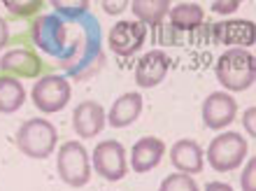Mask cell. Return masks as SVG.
<instances>
[{
	"mask_svg": "<svg viewBox=\"0 0 256 191\" xmlns=\"http://www.w3.org/2000/svg\"><path fill=\"white\" fill-rule=\"evenodd\" d=\"M216 82L228 91H247L256 80V58L247 49H226L214 66Z\"/></svg>",
	"mask_w": 256,
	"mask_h": 191,
	"instance_id": "cell-1",
	"label": "cell"
},
{
	"mask_svg": "<svg viewBox=\"0 0 256 191\" xmlns=\"http://www.w3.org/2000/svg\"><path fill=\"white\" fill-rule=\"evenodd\" d=\"M58 130L47 119H28L16 130V147L28 158H47L54 154Z\"/></svg>",
	"mask_w": 256,
	"mask_h": 191,
	"instance_id": "cell-2",
	"label": "cell"
},
{
	"mask_svg": "<svg viewBox=\"0 0 256 191\" xmlns=\"http://www.w3.org/2000/svg\"><path fill=\"white\" fill-rule=\"evenodd\" d=\"M247 150H250V144L242 138V133L226 130V133H219L216 138H212L205 156H208V164L212 166V170L230 172L242 166V161L247 158Z\"/></svg>",
	"mask_w": 256,
	"mask_h": 191,
	"instance_id": "cell-3",
	"label": "cell"
},
{
	"mask_svg": "<svg viewBox=\"0 0 256 191\" xmlns=\"http://www.w3.org/2000/svg\"><path fill=\"white\" fill-rule=\"evenodd\" d=\"M56 172L68 186H86L91 182V158L82 142H63L56 154Z\"/></svg>",
	"mask_w": 256,
	"mask_h": 191,
	"instance_id": "cell-4",
	"label": "cell"
},
{
	"mask_svg": "<svg viewBox=\"0 0 256 191\" xmlns=\"http://www.w3.org/2000/svg\"><path fill=\"white\" fill-rule=\"evenodd\" d=\"M70 82L61 75H47L38 80L30 91V98H33V105L44 114H54V112H61L70 102Z\"/></svg>",
	"mask_w": 256,
	"mask_h": 191,
	"instance_id": "cell-5",
	"label": "cell"
},
{
	"mask_svg": "<svg viewBox=\"0 0 256 191\" xmlns=\"http://www.w3.org/2000/svg\"><path fill=\"white\" fill-rule=\"evenodd\" d=\"M94 170L108 182H119L128 172L126 150L119 140H102L94 150Z\"/></svg>",
	"mask_w": 256,
	"mask_h": 191,
	"instance_id": "cell-6",
	"label": "cell"
},
{
	"mask_svg": "<svg viewBox=\"0 0 256 191\" xmlns=\"http://www.w3.org/2000/svg\"><path fill=\"white\" fill-rule=\"evenodd\" d=\"M238 102L226 91H214L202 102V124L212 130H222L236 122Z\"/></svg>",
	"mask_w": 256,
	"mask_h": 191,
	"instance_id": "cell-7",
	"label": "cell"
},
{
	"mask_svg": "<svg viewBox=\"0 0 256 191\" xmlns=\"http://www.w3.org/2000/svg\"><path fill=\"white\" fill-rule=\"evenodd\" d=\"M147 28L138 21H119L108 35V44L116 56H130L144 44Z\"/></svg>",
	"mask_w": 256,
	"mask_h": 191,
	"instance_id": "cell-8",
	"label": "cell"
},
{
	"mask_svg": "<svg viewBox=\"0 0 256 191\" xmlns=\"http://www.w3.org/2000/svg\"><path fill=\"white\" fill-rule=\"evenodd\" d=\"M170 58L163 49H152L135 66V84L140 89H154L168 77Z\"/></svg>",
	"mask_w": 256,
	"mask_h": 191,
	"instance_id": "cell-9",
	"label": "cell"
},
{
	"mask_svg": "<svg viewBox=\"0 0 256 191\" xmlns=\"http://www.w3.org/2000/svg\"><path fill=\"white\" fill-rule=\"evenodd\" d=\"M105 124H108V112L96 100H82L72 112V130L77 133V138L84 140L96 138L105 128Z\"/></svg>",
	"mask_w": 256,
	"mask_h": 191,
	"instance_id": "cell-10",
	"label": "cell"
},
{
	"mask_svg": "<svg viewBox=\"0 0 256 191\" xmlns=\"http://www.w3.org/2000/svg\"><path fill=\"white\" fill-rule=\"evenodd\" d=\"M163 156H166V142L161 138L154 136L140 138L133 144V150H130V168L138 175H144V172L154 170L156 166L163 161Z\"/></svg>",
	"mask_w": 256,
	"mask_h": 191,
	"instance_id": "cell-11",
	"label": "cell"
},
{
	"mask_svg": "<svg viewBox=\"0 0 256 191\" xmlns=\"http://www.w3.org/2000/svg\"><path fill=\"white\" fill-rule=\"evenodd\" d=\"M212 40L216 44H233V49H247L254 44V24L247 19H230L214 24Z\"/></svg>",
	"mask_w": 256,
	"mask_h": 191,
	"instance_id": "cell-12",
	"label": "cell"
},
{
	"mask_svg": "<svg viewBox=\"0 0 256 191\" xmlns=\"http://www.w3.org/2000/svg\"><path fill=\"white\" fill-rule=\"evenodd\" d=\"M170 164L175 166L177 172H184V175H200L202 168H205L202 147L196 142V140H189V138L177 140V142L170 147Z\"/></svg>",
	"mask_w": 256,
	"mask_h": 191,
	"instance_id": "cell-13",
	"label": "cell"
},
{
	"mask_svg": "<svg viewBox=\"0 0 256 191\" xmlns=\"http://www.w3.org/2000/svg\"><path fill=\"white\" fill-rule=\"evenodd\" d=\"M35 42L40 44L47 54H61L66 44V26L58 16H42L33 26Z\"/></svg>",
	"mask_w": 256,
	"mask_h": 191,
	"instance_id": "cell-14",
	"label": "cell"
},
{
	"mask_svg": "<svg viewBox=\"0 0 256 191\" xmlns=\"http://www.w3.org/2000/svg\"><path fill=\"white\" fill-rule=\"evenodd\" d=\"M0 68L14 75L16 80H33V77L40 75L42 70V61L33 52L28 49H14V52H7L2 58H0Z\"/></svg>",
	"mask_w": 256,
	"mask_h": 191,
	"instance_id": "cell-15",
	"label": "cell"
},
{
	"mask_svg": "<svg viewBox=\"0 0 256 191\" xmlns=\"http://www.w3.org/2000/svg\"><path fill=\"white\" fill-rule=\"evenodd\" d=\"M142 114V96L130 91V94L119 96L108 112V124L112 128H126L130 124L138 122Z\"/></svg>",
	"mask_w": 256,
	"mask_h": 191,
	"instance_id": "cell-16",
	"label": "cell"
},
{
	"mask_svg": "<svg viewBox=\"0 0 256 191\" xmlns=\"http://www.w3.org/2000/svg\"><path fill=\"white\" fill-rule=\"evenodd\" d=\"M170 26L175 30H198V28L205 24V10H202L198 2H180V5L170 7Z\"/></svg>",
	"mask_w": 256,
	"mask_h": 191,
	"instance_id": "cell-17",
	"label": "cell"
},
{
	"mask_svg": "<svg viewBox=\"0 0 256 191\" xmlns=\"http://www.w3.org/2000/svg\"><path fill=\"white\" fill-rule=\"evenodd\" d=\"M130 10L138 16V24L142 26H158L170 12L168 0H130Z\"/></svg>",
	"mask_w": 256,
	"mask_h": 191,
	"instance_id": "cell-18",
	"label": "cell"
},
{
	"mask_svg": "<svg viewBox=\"0 0 256 191\" xmlns=\"http://www.w3.org/2000/svg\"><path fill=\"white\" fill-rule=\"evenodd\" d=\"M26 102V89L16 77H0V114H14Z\"/></svg>",
	"mask_w": 256,
	"mask_h": 191,
	"instance_id": "cell-19",
	"label": "cell"
},
{
	"mask_svg": "<svg viewBox=\"0 0 256 191\" xmlns=\"http://www.w3.org/2000/svg\"><path fill=\"white\" fill-rule=\"evenodd\" d=\"M158 191H200L196 180L191 175H184V172H175V175H168V178L161 182Z\"/></svg>",
	"mask_w": 256,
	"mask_h": 191,
	"instance_id": "cell-20",
	"label": "cell"
},
{
	"mask_svg": "<svg viewBox=\"0 0 256 191\" xmlns=\"http://www.w3.org/2000/svg\"><path fill=\"white\" fill-rule=\"evenodd\" d=\"M88 0H52V7H56L58 14H68V16H80L88 10Z\"/></svg>",
	"mask_w": 256,
	"mask_h": 191,
	"instance_id": "cell-21",
	"label": "cell"
},
{
	"mask_svg": "<svg viewBox=\"0 0 256 191\" xmlns=\"http://www.w3.org/2000/svg\"><path fill=\"white\" fill-rule=\"evenodd\" d=\"M2 5L10 10V12L14 14V16H30V14H35L38 10L42 7L40 0H5Z\"/></svg>",
	"mask_w": 256,
	"mask_h": 191,
	"instance_id": "cell-22",
	"label": "cell"
},
{
	"mask_svg": "<svg viewBox=\"0 0 256 191\" xmlns=\"http://www.w3.org/2000/svg\"><path fill=\"white\" fill-rule=\"evenodd\" d=\"M254 168H256L254 158H250L247 166H244V172L240 175V186H242V191H256V186H254Z\"/></svg>",
	"mask_w": 256,
	"mask_h": 191,
	"instance_id": "cell-23",
	"label": "cell"
},
{
	"mask_svg": "<svg viewBox=\"0 0 256 191\" xmlns=\"http://www.w3.org/2000/svg\"><path fill=\"white\" fill-rule=\"evenodd\" d=\"M238 7H240V0H216V2H212V12L216 14H230L236 12Z\"/></svg>",
	"mask_w": 256,
	"mask_h": 191,
	"instance_id": "cell-24",
	"label": "cell"
},
{
	"mask_svg": "<svg viewBox=\"0 0 256 191\" xmlns=\"http://www.w3.org/2000/svg\"><path fill=\"white\" fill-rule=\"evenodd\" d=\"M128 5H130L128 0H119V2H110V0H105V2H102V10H105L108 14H119V12H124Z\"/></svg>",
	"mask_w": 256,
	"mask_h": 191,
	"instance_id": "cell-25",
	"label": "cell"
},
{
	"mask_svg": "<svg viewBox=\"0 0 256 191\" xmlns=\"http://www.w3.org/2000/svg\"><path fill=\"white\" fill-rule=\"evenodd\" d=\"M7 40H10V28H7V21L0 16V49L7 44Z\"/></svg>",
	"mask_w": 256,
	"mask_h": 191,
	"instance_id": "cell-26",
	"label": "cell"
},
{
	"mask_svg": "<svg viewBox=\"0 0 256 191\" xmlns=\"http://www.w3.org/2000/svg\"><path fill=\"white\" fill-rule=\"evenodd\" d=\"M254 108H250L247 112H244V126H247V133L250 136H254Z\"/></svg>",
	"mask_w": 256,
	"mask_h": 191,
	"instance_id": "cell-27",
	"label": "cell"
},
{
	"mask_svg": "<svg viewBox=\"0 0 256 191\" xmlns=\"http://www.w3.org/2000/svg\"><path fill=\"white\" fill-rule=\"evenodd\" d=\"M205 191H236V189L226 184V182H210V184H205Z\"/></svg>",
	"mask_w": 256,
	"mask_h": 191,
	"instance_id": "cell-28",
	"label": "cell"
}]
</instances>
